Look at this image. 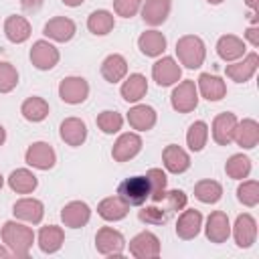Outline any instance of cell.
Wrapping results in <instances>:
<instances>
[{"mask_svg": "<svg viewBox=\"0 0 259 259\" xmlns=\"http://www.w3.org/2000/svg\"><path fill=\"white\" fill-rule=\"evenodd\" d=\"M0 239L2 243L12 251L14 257H28L32 243H34V231L24 225L22 221H6L0 229Z\"/></svg>", "mask_w": 259, "mask_h": 259, "instance_id": "6da1fadb", "label": "cell"}, {"mask_svg": "<svg viewBox=\"0 0 259 259\" xmlns=\"http://www.w3.org/2000/svg\"><path fill=\"white\" fill-rule=\"evenodd\" d=\"M176 57L178 63L186 69H200L206 59L204 40L196 34H184L176 40Z\"/></svg>", "mask_w": 259, "mask_h": 259, "instance_id": "7a4b0ae2", "label": "cell"}, {"mask_svg": "<svg viewBox=\"0 0 259 259\" xmlns=\"http://www.w3.org/2000/svg\"><path fill=\"white\" fill-rule=\"evenodd\" d=\"M117 196L127 206H142L150 198V184L146 176H130L117 184Z\"/></svg>", "mask_w": 259, "mask_h": 259, "instance_id": "3957f363", "label": "cell"}, {"mask_svg": "<svg viewBox=\"0 0 259 259\" xmlns=\"http://www.w3.org/2000/svg\"><path fill=\"white\" fill-rule=\"evenodd\" d=\"M170 105L174 111L178 113H190L196 109L198 105V89H196V81L192 79H184L178 81L170 93Z\"/></svg>", "mask_w": 259, "mask_h": 259, "instance_id": "277c9868", "label": "cell"}, {"mask_svg": "<svg viewBox=\"0 0 259 259\" xmlns=\"http://www.w3.org/2000/svg\"><path fill=\"white\" fill-rule=\"evenodd\" d=\"M95 249L103 257H121L125 251V237L113 227H101L95 235Z\"/></svg>", "mask_w": 259, "mask_h": 259, "instance_id": "5b68a950", "label": "cell"}, {"mask_svg": "<svg viewBox=\"0 0 259 259\" xmlns=\"http://www.w3.org/2000/svg\"><path fill=\"white\" fill-rule=\"evenodd\" d=\"M28 59H30V63H32L34 69H38V71H51V69L57 67V63L61 59V53H59V49L51 40L40 38V40H34L32 42L30 53H28Z\"/></svg>", "mask_w": 259, "mask_h": 259, "instance_id": "8992f818", "label": "cell"}, {"mask_svg": "<svg viewBox=\"0 0 259 259\" xmlns=\"http://www.w3.org/2000/svg\"><path fill=\"white\" fill-rule=\"evenodd\" d=\"M130 249V255L136 259H156L160 257L162 245L158 235H154L152 231H142L136 237L130 239V243H125Z\"/></svg>", "mask_w": 259, "mask_h": 259, "instance_id": "52a82bcc", "label": "cell"}, {"mask_svg": "<svg viewBox=\"0 0 259 259\" xmlns=\"http://www.w3.org/2000/svg\"><path fill=\"white\" fill-rule=\"evenodd\" d=\"M24 162L36 170H51L57 164V152L49 142H32L24 152Z\"/></svg>", "mask_w": 259, "mask_h": 259, "instance_id": "ba28073f", "label": "cell"}, {"mask_svg": "<svg viewBox=\"0 0 259 259\" xmlns=\"http://www.w3.org/2000/svg\"><path fill=\"white\" fill-rule=\"evenodd\" d=\"M182 77V67L174 57H160L152 65V79L160 87H170L176 85Z\"/></svg>", "mask_w": 259, "mask_h": 259, "instance_id": "9c48e42d", "label": "cell"}, {"mask_svg": "<svg viewBox=\"0 0 259 259\" xmlns=\"http://www.w3.org/2000/svg\"><path fill=\"white\" fill-rule=\"evenodd\" d=\"M59 97L69 105H79L89 97V83L83 77L71 75L59 83Z\"/></svg>", "mask_w": 259, "mask_h": 259, "instance_id": "30bf717a", "label": "cell"}, {"mask_svg": "<svg viewBox=\"0 0 259 259\" xmlns=\"http://www.w3.org/2000/svg\"><path fill=\"white\" fill-rule=\"evenodd\" d=\"M231 235L239 249H249L257 241V221L249 212H241L231 227Z\"/></svg>", "mask_w": 259, "mask_h": 259, "instance_id": "8fae6325", "label": "cell"}, {"mask_svg": "<svg viewBox=\"0 0 259 259\" xmlns=\"http://www.w3.org/2000/svg\"><path fill=\"white\" fill-rule=\"evenodd\" d=\"M259 67V55L257 53H245L241 59L229 63L225 67V75L235 83H247Z\"/></svg>", "mask_w": 259, "mask_h": 259, "instance_id": "7c38bea8", "label": "cell"}, {"mask_svg": "<svg viewBox=\"0 0 259 259\" xmlns=\"http://www.w3.org/2000/svg\"><path fill=\"white\" fill-rule=\"evenodd\" d=\"M142 146H144V142L138 132H125L115 140V144L111 148V158L115 162H130L132 158H136L142 152Z\"/></svg>", "mask_w": 259, "mask_h": 259, "instance_id": "4fadbf2b", "label": "cell"}, {"mask_svg": "<svg viewBox=\"0 0 259 259\" xmlns=\"http://www.w3.org/2000/svg\"><path fill=\"white\" fill-rule=\"evenodd\" d=\"M12 214L28 225H38L45 217V204L38 198L32 196H22L12 204Z\"/></svg>", "mask_w": 259, "mask_h": 259, "instance_id": "5bb4252c", "label": "cell"}, {"mask_svg": "<svg viewBox=\"0 0 259 259\" xmlns=\"http://www.w3.org/2000/svg\"><path fill=\"white\" fill-rule=\"evenodd\" d=\"M204 235L210 243H225L231 237V221L227 217L225 210H212L206 217V225H204Z\"/></svg>", "mask_w": 259, "mask_h": 259, "instance_id": "9a60e30c", "label": "cell"}, {"mask_svg": "<svg viewBox=\"0 0 259 259\" xmlns=\"http://www.w3.org/2000/svg\"><path fill=\"white\" fill-rule=\"evenodd\" d=\"M75 32H77V24L67 16H53L42 28V34L55 42H69L75 36Z\"/></svg>", "mask_w": 259, "mask_h": 259, "instance_id": "2e32d148", "label": "cell"}, {"mask_svg": "<svg viewBox=\"0 0 259 259\" xmlns=\"http://www.w3.org/2000/svg\"><path fill=\"white\" fill-rule=\"evenodd\" d=\"M237 115L233 111H223L219 115H214L212 119V125H210V134H212V140L219 144V146H231L233 144V132H235V125H237Z\"/></svg>", "mask_w": 259, "mask_h": 259, "instance_id": "e0dca14e", "label": "cell"}, {"mask_svg": "<svg viewBox=\"0 0 259 259\" xmlns=\"http://www.w3.org/2000/svg\"><path fill=\"white\" fill-rule=\"evenodd\" d=\"M91 219V206L83 200H71L61 208V221L69 229H81Z\"/></svg>", "mask_w": 259, "mask_h": 259, "instance_id": "ac0fdd59", "label": "cell"}, {"mask_svg": "<svg viewBox=\"0 0 259 259\" xmlns=\"http://www.w3.org/2000/svg\"><path fill=\"white\" fill-rule=\"evenodd\" d=\"M59 136L71 148L83 146L87 140V123L81 117H65L59 125Z\"/></svg>", "mask_w": 259, "mask_h": 259, "instance_id": "d6986e66", "label": "cell"}, {"mask_svg": "<svg viewBox=\"0 0 259 259\" xmlns=\"http://www.w3.org/2000/svg\"><path fill=\"white\" fill-rule=\"evenodd\" d=\"M202 229V214L196 208H182V212L178 214L176 221V235L182 241H190L194 237H198Z\"/></svg>", "mask_w": 259, "mask_h": 259, "instance_id": "ffe728a7", "label": "cell"}, {"mask_svg": "<svg viewBox=\"0 0 259 259\" xmlns=\"http://www.w3.org/2000/svg\"><path fill=\"white\" fill-rule=\"evenodd\" d=\"M127 123L132 130L136 132H150L156 121H158V113L152 105H146V103H136L134 107H130L127 111Z\"/></svg>", "mask_w": 259, "mask_h": 259, "instance_id": "44dd1931", "label": "cell"}, {"mask_svg": "<svg viewBox=\"0 0 259 259\" xmlns=\"http://www.w3.org/2000/svg\"><path fill=\"white\" fill-rule=\"evenodd\" d=\"M233 142L243 150H253L259 144V123L253 117L239 119L233 132Z\"/></svg>", "mask_w": 259, "mask_h": 259, "instance_id": "7402d4cb", "label": "cell"}, {"mask_svg": "<svg viewBox=\"0 0 259 259\" xmlns=\"http://www.w3.org/2000/svg\"><path fill=\"white\" fill-rule=\"evenodd\" d=\"M162 164L170 174H182L190 168V154L178 144H168L162 150Z\"/></svg>", "mask_w": 259, "mask_h": 259, "instance_id": "603a6c76", "label": "cell"}, {"mask_svg": "<svg viewBox=\"0 0 259 259\" xmlns=\"http://www.w3.org/2000/svg\"><path fill=\"white\" fill-rule=\"evenodd\" d=\"M172 10V0H144L142 2V18L148 26H160L166 22Z\"/></svg>", "mask_w": 259, "mask_h": 259, "instance_id": "cb8c5ba5", "label": "cell"}, {"mask_svg": "<svg viewBox=\"0 0 259 259\" xmlns=\"http://www.w3.org/2000/svg\"><path fill=\"white\" fill-rule=\"evenodd\" d=\"M217 55L225 61V63H233L237 59H241L247 53V42L237 36V34H223L217 40Z\"/></svg>", "mask_w": 259, "mask_h": 259, "instance_id": "d4e9b609", "label": "cell"}, {"mask_svg": "<svg viewBox=\"0 0 259 259\" xmlns=\"http://www.w3.org/2000/svg\"><path fill=\"white\" fill-rule=\"evenodd\" d=\"M119 93H121L123 101H127V103L142 101V97H146V93H148V79H146V75H142V73L125 75V79H123V83L119 87Z\"/></svg>", "mask_w": 259, "mask_h": 259, "instance_id": "484cf974", "label": "cell"}, {"mask_svg": "<svg viewBox=\"0 0 259 259\" xmlns=\"http://www.w3.org/2000/svg\"><path fill=\"white\" fill-rule=\"evenodd\" d=\"M196 89L198 95L204 97L206 101H221L227 95V83L210 73H200L198 81H196Z\"/></svg>", "mask_w": 259, "mask_h": 259, "instance_id": "4316f807", "label": "cell"}, {"mask_svg": "<svg viewBox=\"0 0 259 259\" xmlns=\"http://www.w3.org/2000/svg\"><path fill=\"white\" fill-rule=\"evenodd\" d=\"M65 243V231L63 227L59 225H47V227H40L38 235H36V245L42 253L47 255H53L57 253Z\"/></svg>", "mask_w": 259, "mask_h": 259, "instance_id": "83f0119b", "label": "cell"}, {"mask_svg": "<svg viewBox=\"0 0 259 259\" xmlns=\"http://www.w3.org/2000/svg\"><path fill=\"white\" fill-rule=\"evenodd\" d=\"M4 34H6V38H8L10 42L22 45V42H26V40L30 38L32 28H30V22H28L24 16H20V14H10V16H6V20H4Z\"/></svg>", "mask_w": 259, "mask_h": 259, "instance_id": "f1b7e54d", "label": "cell"}, {"mask_svg": "<svg viewBox=\"0 0 259 259\" xmlns=\"http://www.w3.org/2000/svg\"><path fill=\"white\" fill-rule=\"evenodd\" d=\"M166 45H168L166 36H164L160 30H156V28L144 30V32L138 36V49L142 51V55L152 57V59L162 57L164 51H166Z\"/></svg>", "mask_w": 259, "mask_h": 259, "instance_id": "f546056e", "label": "cell"}, {"mask_svg": "<svg viewBox=\"0 0 259 259\" xmlns=\"http://www.w3.org/2000/svg\"><path fill=\"white\" fill-rule=\"evenodd\" d=\"M99 71H101V77H103L107 83H119V81H123L125 75H127V61H125L123 55L111 53V55H107V57L103 59Z\"/></svg>", "mask_w": 259, "mask_h": 259, "instance_id": "4dcf8cb0", "label": "cell"}, {"mask_svg": "<svg viewBox=\"0 0 259 259\" xmlns=\"http://www.w3.org/2000/svg\"><path fill=\"white\" fill-rule=\"evenodd\" d=\"M6 182H8L10 190L16 192V194H30L38 186L36 174L32 170H28V168H16V170H12L10 176L6 178Z\"/></svg>", "mask_w": 259, "mask_h": 259, "instance_id": "1f68e13d", "label": "cell"}, {"mask_svg": "<svg viewBox=\"0 0 259 259\" xmlns=\"http://www.w3.org/2000/svg\"><path fill=\"white\" fill-rule=\"evenodd\" d=\"M130 212V206L115 194V196H105L103 200H99L97 204V214L107 221V223H115V221H121L125 219Z\"/></svg>", "mask_w": 259, "mask_h": 259, "instance_id": "d6a6232c", "label": "cell"}, {"mask_svg": "<svg viewBox=\"0 0 259 259\" xmlns=\"http://www.w3.org/2000/svg\"><path fill=\"white\" fill-rule=\"evenodd\" d=\"M20 113L26 121L30 123H38V121H45L49 117V103L47 99L38 97V95H32V97H26L20 105Z\"/></svg>", "mask_w": 259, "mask_h": 259, "instance_id": "836d02e7", "label": "cell"}, {"mask_svg": "<svg viewBox=\"0 0 259 259\" xmlns=\"http://www.w3.org/2000/svg\"><path fill=\"white\" fill-rule=\"evenodd\" d=\"M113 26H115V16H113V12H109V10L99 8V10H93V12L87 16V28H89V32H93L95 36H105V34H109V32L113 30Z\"/></svg>", "mask_w": 259, "mask_h": 259, "instance_id": "e575fe53", "label": "cell"}, {"mask_svg": "<svg viewBox=\"0 0 259 259\" xmlns=\"http://www.w3.org/2000/svg\"><path fill=\"white\" fill-rule=\"evenodd\" d=\"M194 198H198L204 204H214L223 198V184L217 180H210V178L198 180L194 184Z\"/></svg>", "mask_w": 259, "mask_h": 259, "instance_id": "d590c367", "label": "cell"}, {"mask_svg": "<svg viewBox=\"0 0 259 259\" xmlns=\"http://www.w3.org/2000/svg\"><path fill=\"white\" fill-rule=\"evenodd\" d=\"M146 180L150 184V200L152 202H162L164 194H166V186H168V176L162 168H150L146 174Z\"/></svg>", "mask_w": 259, "mask_h": 259, "instance_id": "8d00e7d4", "label": "cell"}, {"mask_svg": "<svg viewBox=\"0 0 259 259\" xmlns=\"http://www.w3.org/2000/svg\"><path fill=\"white\" fill-rule=\"evenodd\" d=\"M251 168H253L251 158L245 154H233L225 164V172L233 180H245L251 174Z\"/></svg>", "mask_w": 259, "mask_h": 259, "instance_id": "74e56055", "label": "cell"}, {"mask_svg": "<svg viewBox=\"0 0 259 259\" xmlns=\"http://www.w3.org/2000/svg\"><path fill=\"white\" fill-rule=\"evenodd\" d=\"M208 140V125L206 121L198 119L194 123H190L188 132H186V146L190 148V152H202Z\"/></svg>", "mask_w": 259, "mask_h": 259, "instance_id": "f35d334b", "label": "cell"}, {"mask_svg": "<svg viewBox=\"0 0 259 259\" xmlns=\"http://www.w3.org/2000/svg\"><path fill=\"white\" fill-rule=\"evenodd\" d=\"M95 123H97V127H99L103 134L113 136V134H117V132L123 127V115H121L119 111L105 109V111H101V113L95 117Z\"/></svg>", "mask_w": 259, "mask_h": 259, "instance_id": "ab89813d", "label": "cell"}, {"mask_svg": "<svg viewBox=\"0 0 259 259\" xmlns=\"http://www.w3.org/2000/svg\"><path fill=\"white\" fill-rule=\"evenodd\" d=\"M237 200L249 208L259 204V182L257 180H241L237 186Z\"/></svg>", "mask_w": 259, "mask_h": 259, "instance_id": "60d3db41", "label": "cell"}, {"mask_svg": "<svg viewBox=\"0 0 259 259\" xmlns=\"http://www.w3.org/2000/svg\"><path fill=\"white\" fill-rule=\"evenodd\" d=\"M18 85V71L14 65L0 61V93H10Z\"/></svg>", "mask_w": 259, "mask_h": 259, "instance_id": "b9f144b4", "label": "cell"}, {"mask_svg": "<svg viewBox=\"0 0 259 259\" xmlns=\"http://www.w3.org/2000/svg\"><path fill=\"white\" fill-rule=\"evenodd\" d=\"M138 219H140L142 223H146V225L160 227V225H164V223L168 221V210H162V208H158L156 204H152V206H144V204H142V208L138 210Z\"/></svg>", "mask_w": 259, "mask_h": 259, "instance_id": "7bdbcfd3", "label": "cell"}, {"mask_svg": "<svg viewBox=\"0 0 259 259\" xmlns=\"http://www.w3.org/2000/svg\"><path fill=\"white\" fill-rule=\"evenodd\" d=\"M164 202H166V210L168 212H178L182 208H186L188 204V194L180 188H172V190H166L164 194Z\"/></svg>", "mask_w": 259, "mask_h": 259, "instance_id": "ee69618b", "label": "cell"}, {"mask_svg": "<svg viewBox=\"0 0 259 259\" xmlns=\"http://www.w3.org/2000/svg\"><path fill=\"white\" fill-rule=\"evenodd\" d=\"M144 0H113V10L121 18H132L140 12Z\"/></svg>", "mask_w": 259, "mask_h": 259, "instance_id": "f6af8a7d", "label": "cell"}, {"mask_svg": "<svg viewBox=\"0 0 259 259\" xmlns=\"http://www.w3.org/2000/svg\"><path fill=\"white\" fill-rule=\"evenodd\" d=\"M245 40L251 45V47H259V26L257 24H251L247 30H245Z\"/></svg>", "mask_w": 259, "mask_h": 259, "instance_id": "bcb514c9", "label": "cell"}, {"mask_svg": "<svg viewBox=\"0 0 259 259\" xmlns=\"http://www.w3.org/2000/svg\"><path fill=\"white\" fill-rule=\"evenodd\" d=\"M40 4H42V0H20V6L24 10H36V8H40Z\"/></svg>", "mask_w": 259, "mask_h": 259, "instance_id": "7dc6e473", "label": "cell"}, {"mask_svg": "<svg viewBox=\"0 0 259 259\" xmlns=\"http://www.w3.org/2000/svg\"><path fill=\"white\" fill-rule=\"evenodd\" d=\"M65 6H69V8H77V6H81L85 0H61Z\"/></svg>", "mask_w": 259, "mask_h": 259, "instance_id": "c3c4849f", "label": "cell"}, {"mask_svg": "<svg viewBox=\"0 0 259 259\" xmlns=\"http://www.w3.org/2000/svg\"><path fill=\"white\" fill-rule=\"evenodd\" d=\"M0 257H2V259H6V257H12V251H10V249H8L4 243L0 245Z\"/></svg>", "mask_w": 259, "mask_h": 259, "instance_id": "681fc988", "label": "cell"}, {"mask_svg": "<svg viewBox=\"0 0 259 259\" xmlns=\"http://www.w3.org/2000/svg\"><path fill=\"white\" fill-rule=\"evenodd\" d=\"M245 4L251 8V12H259V0H245Z\"/></svg>", "mask_w": 259, "mask_h": 259, "instance_id": "f907efd6", "label": "cell"}, {"mask_svg": "<svg viewBox=\"0 0 259 259\" xmlns=\"http://www.w3.org/2000/svg\"><path fill=\"white\" fill-rule=\"evenodd\" d=\"M6 142V130H4V125H0V146Z\"/></svg>", "mask_w": 259, "mask_h": 259, "instance_id": "816d5d0a", "label": "cell"}, {"mask_svg": "<svg viewBox=\"0 0 259 259\" xmlns=\"http://www.w3.org/2000/svg\"><path fill=\"white\" fill-rule=\"evenodd\" d=\"M206 2H208V4H212V6H219V4H223L225 0H206Z\"/></svg>", "mask_w": 259, "mask_h": 259, "instance_id": "f5cc1de1", "label": "cell"}, {"mask_svg": "<svg viewBox=\"0 0 259 259\" xmlns=\"http://www.w3.org/2000/svg\"><path fill=\"white\" fill-rule=\"evenodd\" d=\"M2 186H4V176L0 174V190H2Z\"/></svg>", "mask_w": 259, "mask_h": 259, "instance_id": "db71d44e", "label": "cell"}]
</instances>
